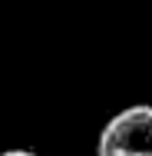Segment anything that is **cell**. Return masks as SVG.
Wrapping results in <instances>:
<instances>
[{
	"label": "cell",
	"mask_w": 152,
	"mask_h": 156,
	"mask_svg": "<svg viewBox=\"0 0 152 156\" xmlns=\"http://www.w3.org/2000/svg\"><path fill=\"white\" fill-rule=\"evenodd\" d=\"M96 156H152V106L136 103L103 126Z\"/></svg>",
	"instance_id": "1"
},
{
	"label": "cell",
	"mask_w": 152,
	"mask_h": 156,
	"mask_svg": "<svg viewBox=\"0 0 152 156\" xmlns=\"http://www.w3.org/2000/svg\"><path fill=\"white\" fill-rule=\"evenodd\" d=\"M0 156H36L33 150H7V153H0Z\"/></svg>",
	"instance_id": "2"
}]
</instances>
